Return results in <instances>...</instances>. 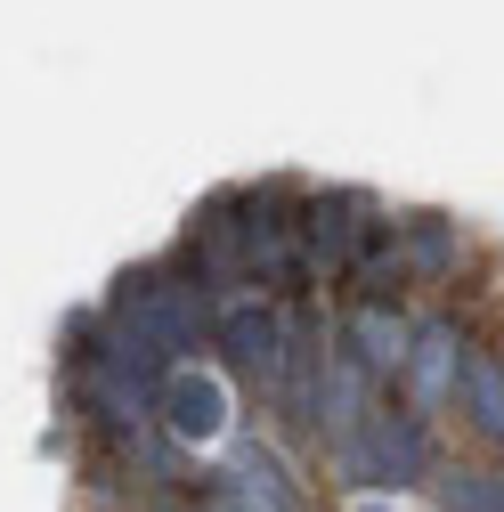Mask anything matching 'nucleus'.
Returning a JSON list of instances; mask_svg holds the SVG:
<instances>
[{"mask_svg":"<svg viewBox=\"0 0 504 512\" xmlns=\"http://www.w3.org/2000/svg\"><path fill=\"white\" fill-rule=\"evenodd\" d=\"M228 220H236V252H244V285L252 293H277V301L318 293V277L301 261V236H293V187L285 179L228 187Z\"/></svg>","mask_w":504,"mask_h":512,"instance_id":"nucleus-1","label":"nucleus"},{"mask_svg":"<svg viewBox=\"0 0 504 512\" xmlns=\"http://www.w3.org/2000/svg\"><path fill=\"white\" fill-rule=\"evenodd\" d=\"M106 309H122L131 326H147L171 358H204V350H212V309H220V301H204L171 261H139V269L114 277Z\"/></svg>","mask_w":504,"mask_h":512,"instance_id":"nucleus-2","label":"nucleus"},{"mask_svg":"<svg viewBox=\"0 0 504 512\" xmlns=\"http://www.w3.org/2000/svg\"><path fill=\"white\" fill-rule=\"evenodd\" d=\"M334 464H342L350 488H415V480L431 472V423H423V407L374 399L366 423L334 447Z\"/></svg>","mask_w":504,"mask_h":512,"instance_id":"nucleus-3","label":"nucleus"},{"mask_svg":"<svg viewBox=\"0 0 504 512\" xmlns=\"http://www.w3.org/2000/svg\"><path fill=\"white\" fill-rule=\"evenodd\" d=\"M212 350L261 407H285V301L277 293H228L212 309Z\"/></svg>","mask_w":504,"mask_h":512,"instance_id":"nucleus-4","label":"nucleus"},{"mask_svg":"<svg viewBox=\"0 0 504 512\" xmlns=\"http://www.w3.org/2000/svg\"><path fill=\"white\" fill-rule=\"evenodd\" d=\"M366 212H374V204L358 196V187H293V236H301V261H309L318 285H326V277L342 285Z\"/></svg>","mask_w":504,"mask_h":512,"instance_id":"nucleus-5","label":"nucleus"},{"mask_svg":"<svg viewBox=\"0 0 504 512\" xmlns=\"http://www.w3.org/2000/svg\"><path fill=\"white\" fill-rule=\"evenodd\" d=\"M407 342H415V317L399 309V293H342V317H334V350L358 358L374 382H399L407 366Z\"/></svg>","mask_w":504,"mask_h":512,"instance_id":"nucleus-6","label":"nucleus"},{"mask_svg":"<svg viewBox=\"0 0 504 512\" xmlns=\"http://www.w3.org/2000/svg\"><path fill=\"white\" fill-rule=\"evenodd\" d=\"M155 423H163L179 447H212V439H228V382L204 374V366H171L163 399H155Z\"/></svg>","mask_w":504,"mask_h":512,"instance_id":"nucleus-7","label":"nucleus"},{"mask_svg":"<svg viewBox=\"0 0 504 512\" xmlns=\"http://www.w3.org/2000/svg\"><path fill=\"white\" fill-rule=\"evenodd\" d=\"M464 334H456V317H423L415 326V342H407V366H399V382L391 391L407 399V407H439L456 391V366H464Z\"/></svg>","mask_w":504,"mask_h":512,"instance_id":"nucleus-8","label":"nucleus"},{"mask_svg":"<svg viewBox=\"0 0 504 512\" xmlns=\"http://www.w3.org/2000/svg\"><path fill=\"white\" fill-rule=\"evenodd\" d=\"M342 293H407V244H399V220L366 212L358 244H350V269H342Z\"/></svg>","mask_w":504,"mask_h":512,"instance_id":"nucleus-9","label":"nucleus"},{"mask_svg":"<svg viewBox=\"0 0 504 512\" xmlns=\"http://www.w3.org/2000/svg\"><path fill=\"white\" fill-rule=\"evenodd\" d=\"M448 399H456V415H464L488 447H504V350H480V342H472Z\"/></svg>","mask_w":504,"mask_h":512,"instance_id":"nucleus-10","label":"nucleus"},{"mask_svg":"<svg viewBox=\"0 0 504 512\" xmlns=\"http://www.w3.org/2000/svg\"><path fill=\"white\" fill-rule=\"evenodd\" d=\"M399 244H407V285L456 277V261H464V228H456V220H439V212L399 220Z\"/></svg>","mask_w":504,"mask_h":512,"instance_id":"nucleus-11","label":"nucleus"},{"mask_svg":"<svg viewBox=\"0 0 504 512\" xmlns=\"http://www.w3.org/2000/svg\"><path fill=\"white\" fill-rule=\"evenodd\" d=\"M439 512H504V472H448Z\"/></svg>","mask_w":504,"mask_h":512,"instance_id":"nucleus-12","label":"nucleus"},{"mask_svg":"<svg viewBox=\"0 0 504 512\" xmlns=\"http://www.w3.org/2000/svg\"><path fill=\"white\" fill-rule=\"evenodd\" d=\"M196 504H204V512H269L261 496H244V488H236V480H220V472H212V488H204Z\"/></svg>","mask_w":504,"mask_h":512,"instance_id":"nucleus-13","label":"nucleus"},{"mask_svg":"<svg viewBox=\"0 0 504 512\" xmlns=\"http://www.w3.org/2000/svg\"><path fill=\"white\" fill-rule=\"evenodd\" d=\"M358 512H383V504H358Z\"/></svg>","mask_w":504,"mask_h":512,"instance_id":"nucleus-14","label":"nucleus"}]
</instances>
